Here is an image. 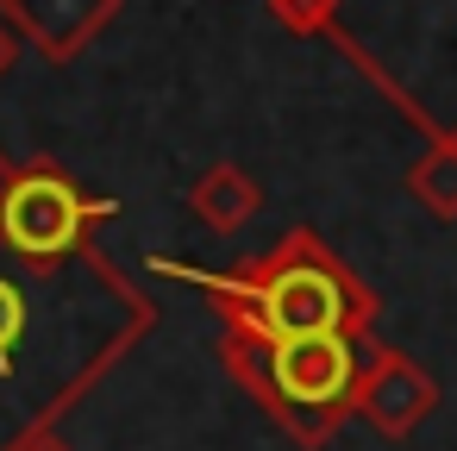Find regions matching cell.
<instances>
[{
    "mask_svg": "<svg viewBox=\"0 0 457 451\" xmlns=\"http://www.w3.org/2000/svg\"><path fill=\"white\" fill-rule=\"evenodd\" d=\"M20 338H26V295L0 276V363L20 351Z\"/></svg>",
    "mask_w": 457,
    "mask_h": 451,
    "instance_id": "obj_9",
    "label": "cell"
},
{
    "mask_svg": "<svg viewBox=\"0 0 457 451\" xmlns=\"http://www.w3.org/2000/svg\"><path fill=\"white\" fill-rule=\"evenodd\" d=\"M407 188H413V201H420L432 220H457V145H432V151L407 170Z\"/></svg>",
    "mask_w": 457,
    "mask_h": 451,
    "instance_id": "obj_7",
    "label": "cell"
},
{
    "mask_svg": "<svg viewBox=\"0 0 457 451\" xmlns=\"http://www.w3.org/2000/svg\"><path fill=\"white\" fill-rule=\"evenodd\" d=\"M113 201H88L63 170L51 163H32L7 182V195H0V238H7L20 257L32 263H57L70 251H82L88 226L107 220Z\"/></svg>",
    "mask_w": 457,
    "mask_h": 451,
    "instance_id": "obj_3",
    "label": "cell"
},
{
    "mask_svg": "<svg viewBox=\"0 0 457 451\" xmlns=\"http://www.w3.org/2000/svg\"><path fill=\"white\" fill-rule=\"evenodd\" d=\"M13 451H70V445H63L57 432H32V438H20Z\"/></svg>",
    "mask_w": 457,
    "mask_h": 451,
    "instance_id": "obj_10",
    "label": "cell"
},
{
    "mask_svg": "<svg viewBox=\"0 0 457 451\" xmlns=\"http://www.w3.org/2000/svg\"><path fill=\"white\" fill-rule=\"evenodd\" d=\"M0 13H7L51 63H70L120 13V0H0Z\"/></svg>",
    "mask_w": 457,
    "mask_h": 451,
    "instance_id": "obj_5",
    "label": "cell"
},
{
    "mask_svg": "<svg viewBox=\"0 0 457 451\" xmlns=\"http://www.w3.org/2000/svg\"><path fill=\"white\" fill-rule=\"evenodd\" d=\"M188 207H195V220H201V226H213V232H245V226L257 220L263 195H257V182H251L238 163H213V170L195 182Z\"/></svg>",
    "mask_w": 457,
    "mask_h": 451,
    "instance_id": "obj_6",
    "label": "cell"
},
{
    "mask_svg": "<svg viewBox=\"0 0 457 451\" xmlns=\"http://www.w3.org/2000/svg\"><path fill=\"white\" fill-rule=\"evenodd\" d=\"M332 7H338V0H270V13L288 32H326L332 26Z\"/></svg>",
    "mask_w": 457,
    "mask_h": 451,
    "instance_id": "obj_8",
    "label": "cell"
},
{
    "mask_svg": "<svg viewBox=\"0 0 457 451\" xmlns=\"http://www.w3.org/2000/svg\"><path fill=\"white\" fill-rule=\"evenodd\" d=\"M7 70H13V32L0 26V76H7Z\"/></svg>",
    "mask_w": 457,
    "mask_h": 451,
    "instance_id": "obj_11",
    "label": "cell"
},
{
    "mask_svg": "<svg viewBox=\"0 0 457 451\" xmlns=\"http://www.w3.org/2000/svg\"><path fill=\"white\" fill-rule=\"evenodd\" d=\"M357 370H363V351H357L351 332H282V338H270V388H263V407L301 445H320L351 413Z\"/></svg>",
    "mask_w": 457,
    "mask_h": 451,
    "instance_id": "obj_2",
    "label": "cell"
},
{
    "mask_svg": "<svg viewBox=\"0 0 457 451\" xmlns=\"http://www.w3.org/2000/svg\"><path fill=\"white\" fill-rule=\"evenodd\" d=\"M351 407H357L382 438H407V432H420V426L432 420V407H438V382H432L413 357H401V351H376V357L357 370Z\"/></svg>",
    "mask_w": 457,
    "mask_h": 451,
    "instance_id": "obj_4",
    "label": "cell"
},
{
    "mask_svg": "<svg viewBox=\"0 0 457 451\" xmlns=\"http://www.w3.org/2000/svg\"><path fill=\"white\" fill-rule=\"evenodd\" d=\"M213 307L238 326H257L270 338L282 332H357L370 326V295L338 270V257H326L307 238H288L276 257L207 282Z\"/></svg>",
    "mask_w": 457,
    "mask_h": 451,
    "instance_id": "obj_1",
    "label": "cell"
}]
</instances>
